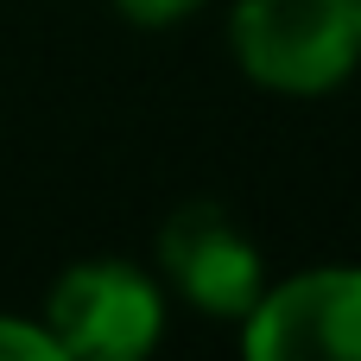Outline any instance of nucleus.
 I'll return each instance as SVG.
<instances>
[{
	"instance_id": "nucleus-3",
	"label": "nucleus",
	"mask_w": 361,
	"mask_h": 361,
	"mask_svg": "<svg viewBox=\"0 0 361 361\" xmlns=\"http://www.w3.org/2000/svg\"><path fill=\"white\" fill-rule=\"evenodd\" d=\"M241 349L254 361H361V267H317L260 292Z\"/></svg>"
},
{
	"instance_id": "nucleus-4",
	"label": "nucleus",
	"mask_w": 361,
	"mask_h": 361,
	"mask_svg": "<svg viewBox=\"0 0 361 361\" xmlns=\"http://www.w3.org/2000/svg\"><path fill=\"white\" fill-rule=\"evenodd\" d=\"M159 267L171 273V286L203 311V317H247L254 298L267 292V267L260 247L235 228V216L222 203H184L171 209V222L159 228Z\"/></svg>"
},
{
	"instance_id": "nucleus-5",
	"label": "nucleus",
	"mask_w": 361,
	"mask_h": 361,
	"mask_svg": "<svg viewBox=\"0 0 361 361\" xmlns=\"http://www.w3.org/2000/svg\"><path fill=\"white\" fill-rule=\"evenodd\" d=\"M0 361H63L44 324H19V317H0Z\"/></svg>"
},
{
	"instance_id": "nucleus-6",
	"label": "nucleus",
	"mask_w": 361,
	"mask_h": 361,
	"mask_svg": "<svg viewBox=\"0 0 361 361\" xmlns=\"http://www.w3.org/2000/svg\"><path fill=\"white\" fill-rule=\"evenodd\" d=\"M203 0H114V13L121 19H133V25H178V19H190Z\"/></svg>"
},
{
	"instance_id": "nucleus-1",
	"label": "nucleus",
	"mask_w": 361,
	"mask_h": 361,
	"mask_svg": "<svg viewBox=\"0 0 361 361\" xmlns=\"http://www.w3.org/2000/svg\"><path fill=\"white\" fill-rule=\"evenodd\" d=\"M228 38L260 89L324 95L361 63V0H241Z\"/></svg>"
},
{
	"instance_id": "nucleus-2",
	"label": "nucleus",
	"mask_w": 361,
	"mask_h": 361,
	"mask_svg": "<svg viewBox=\"0 0 361 361\" xmlns=\"http://www.w3.org/2000/svg\"><path fill=\"white\" fill-rule=\"evenodd\" d=\"M44 330L57 355L76 361H140L165 330V298L140 267L89 260L70 267L44 298Z\"/></svg>"
}]
</instances>
